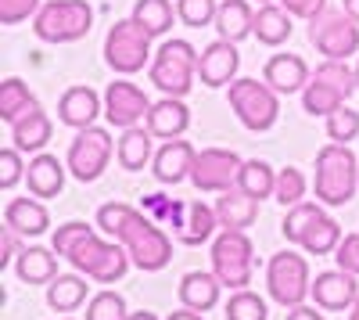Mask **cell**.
Returning a JSON list of instances; mask_svg holds the SVG:
<instances>
[{
	"instance_id": "cell-10",
	"label": "cell",
	"mask_w": 359,
	"mask_h": 320,
	"mask_svg": "<svg viewBox=\"0 0 359 320\" xmlns=\"http://www.w3.org/2000/svg\"><path fill=\"white\" fill-rule=\"evenodd\" d=\"M266 288H269V299L280 302L284 309L302 306L313 295L309 263L298 252H277L266 267Z\"/></svg>"
},
{
	"instance_id": "cell-2",
	"label": "cell",
	"mask_w": 359,
	"mask_h": 320,
	"mask_svg": "<svg viewBox=\"0 0 359 320\" xmlns=\"http://www.w3.org/2000/svg\"><path fill=\"white\" fill-rule=\"evenodd\" d=\"M115 241L126 245V252H130V259H133V267L144 270V274L165 270L169 259H172V241H169V234L162 230V223H155L144 209H137V213L130 216V223L118 230Z\"/></svg>"
},
{
	"instance_id": "cell-6",
	"label": "cell",
	"mask_w": 359,
	"mask_h": 320,
	"mask_svg": "<svg viewBox=\"0 0 359 320\" xmlns=\"http://www.w3.org/2000/svg\"><path fill=\"white\" fill-rule=\"evenodd\" d=\"M230 108H233L237 119H241V126L252 130V133L273 130L277 119H280L277 91L266 79L262 83L259 79H233L230 83Z\"/></svg>"
},
{
	"instance_id": "cell-33",
	"label": "cell",
	"mask_w": 359,
	"mask_h": 320,
	"mask_svg": "<svg viewBox=\"0 0 359 320\" xmlns=\"http://www.w3.org/2000/svg\"><path fill=\"white\" fill-rule=\"evenodd\" d=\"M341 227H338V220H331V216H320L309 230H306V238L302 241H298V245H302L309 255H334L338 252V245H341Z\"/></svg>"
},
{
	"instance_id": "cell-18",
	"label": "cell",
	"mask_w": 359,
	"mask_h": 320,
	"mask_svg": "<svg viewBox=\"0 0 359 320\" xmlns=\"http://www.w3.org/2000/svg\"><path fill=\"white\" fill-rule=\"evenodd\" d=\"M65 173H69V162H62L57 155L40 152L36 159H29V166H25L29 194H36V198H57V194H62V187H65Z\"/></svg>"
},
{
	"instance_id": "cell-58",
	"label": "cell",
	"mask_w": 359,
	"mask_h": 320,
	"mask_svg": "<svg viewBox=\"0 0 359 320\" xmlns=\"http://www.w3.org/2000/svg\"><path fill=\"white\" fill-rule=\"evenodd\" d=\"M62 320H72V316H62Z\"/></svg>"
},
{
	"instance_id": "cell-49",
	"label": "cell",
	"mask_w": 359,
	"mask_h": 320,
	"mask_svg": "<svg viewBox=\"0 0 359 320\" xmlns=\"http://www.w3.org/2000/svg\"><path fill=\"white\" fill-rule=\"evenodd\" d=\"M277 4L291 15V18H316L323 8H327V0H277Z\"/></svg>"
},
{
	"instance_id": "cell-57",
	"label": "cell",
	"mask_w": 359,
	"mask_h": 320,
	"mask_svg": "<svg viewBox=\"0 0 359 320\" xmlns=\"http://www.w3.org/2000/svg\"><path fill=\"white\" fill-rule=\"evenodd\" d=\"M355 86H359V65H355Z\"/></svg>"
},
{
	"instance_id": "cell-19",
	"label": "cell",
	"mask_w": 359,
	"mask_h": 320,
	"mask_svg": "<svg viewBox=\"0 0 359 320\" xmlns=\"http://www.w3.org/2000/svg\"><path fill=\"white\" fill-rule=\"evenodd\" d=\"M144 123L158 140H176V137H184L187 126H191V108L184 105V98H162V101L151 105V112H147Z\"/></svg>"
},
{
	"instance_id": "cell-9",
	"label": "cell",
	"mask_w": 359,
	"mask_h": 320,
	"mask_svg": "<svg viewBox=\"0 0 359 320\" xmlns=\"http://www.w3.org/2000/svg\"><path fill=\"white\" fill-rule=\"evenodd\" d=\"M309 44L334 62H348L359 51V22L341 8H323L316 18H309Z\"/></svg>"
},
{
	"instance_id": "cell-50",
	"label": "cell",
	"mask_w": 359,
	"mask_h": 320,
	"mask_svg": "<svg viewBox=\"0 0 359 320\" xmlns=\"http://www.w3.org/2000/svg\"><path fill=\"white\" fill-rule=\"evenodd\" d=\"M0 238H4V255H0V267H11L15 259H18V252H22V248H18V238H22V234H18L15 227H8V223H4Z\"/></svg>"
},
{
	"instance_id": "cell-55",
	"label": "cell",
	"mask_w": 359,
	"mask_h": 320,
	"mask_svg": "<svg viewBox=\"0 0 359 320\" xmlns=\"http://www.w3.org/2000/svg\"><path fill=\"white\" fill-rule=\"evenodd\" d=\"M348 320H359V299L352 302V309H348Z\"/></svg>"
},
{
	"instance_id": "cell-25",
	"label": "cell",
	"mask_w": 359,
	"mask_h": 320,
	"mask_svg": "<svg viewBox=\"0 0 359 320\" xmlns=\"http://www.w3.org/2000/svg\"><path fill=\"white\" fill-rule=\"evenodd\" d=\"M57 259L62 255H57L54 248H40V245L22 248L18 259H15V274L25 284H50L57 277Z\"/></svg>"
},
{
	"instance_id": "cell-29",
	"label": "cell",
	"mask_w": 359,
	"mask_h": 320,
	"mask_svg": "<svg viewBox=\"0 0 359 320\" xmlns=\"http://www.w3.org/2000/svg\"><path fill=\"white\" fill-rule=\"evenodd\" d=\"M216 227H219L216 206L191 201V206H187V223H184V230L176 234V241H180V245H205V241L216 238Z\"/></svg>"
},
{
	"instance_id": "cell-30",
	"label": "cell",
	"mask_w": 359,
	"mask_h": 320,
	"mask_svg": "<svg viewBox=\"0 0 359 320\" xmlns=\"http://www.w3.org/2000/svg\"><path fill=\"white\" fill-rule=\"evenodd\" d=\"M86 292H90V284L79 274H57L47 284V306L54 313H72L86 302Z\"/></svg>"
},
{
	"instance_id": "cell-1",
	"label": "cell",
	"mask_w": 359,
	"mask_h": 320,
	"mask_svg": "<svg viewBox=\"0 0 359 320\" xmlns=\"http://www.w3.org/2000/svg\"><path fill=\"white\" fill-rule=\"evenodd\" d=\"M359 187V162L352 155L348 144H327L316 155V177H313V191L316 201L323 206H348Z\"/></svg>"
},
{
	"instance_id": "cell-39",
	"label": "cell",
	"mask_w": 359,
	"mask_h": 320,
	"mask_svg": "<svg viewBox=\"0 0 359 320\" xmlns=\"http://www.w3.org/2000/svg\"><path fill=\"white\" fill-rule=\"evenodd\" d=\"M306 177H302V169H294V166H287V169H280L277 173V191H273V198L280 201L284 209H291V206H298V201H306Z\"/></svg>"
},
{
	"instance_id": "cell-44",
	"label": "cell",
	"mask_w": 359,
	"mask_h": 320,
	"mask_svg": "<svg viewBox=\"0 0 359 320\" xmlns=\"http://www.w3.org/2000/svg\"><path fill=\"white\" fill-rule=\"evenodd\" d=\"M86 234H94V227H86L83 220H72V223H62L54 230V238H50V248L62 255V259H69V252L86 238Z\"/></svg>"
},
{
	"instance_id": "cell-42",
	"label": "cell",
	"mask_w": 359,
	"mask_h": 320,
	"mask_svg": "<svg viewBox=\"0 0 359 320\" xmlns=\"http://www.w3.org/2000/svg\"><path fill=\"white\" fill-rule=\"evenodd\" d=\"M216 11H219L216 0H176V15H180V22L191 25V29L212 25V22H216Z\"/></svg>"
},
{
	"instance_id": "cell-53",
	"label": "cell",
	"mask_w": 359,
	"mask_h": 320,
	"mask_svg": "<svg viewBox=\"0 0 359 320\" xmlns=\"http://www.w3.org/2000/svg\"><path fill=\"white\" fill-rule=\"evenodd\" d=\"M341 8H345V11H348V15L359 22V0H341Z\"/></svg>"
},
{
	"instance_id": "cell-51",
	"label": "cell",
	"mask_w": 359,
	"mask_h": 320,
	"mask_svg": "<svg viewBox=\"0 0 359 320\" xmlns=\"http://www.w3.org/2000/svg\"><path fill=\"white\" fill-rule=\"evenodd\" d=\"M316 309L320 306H306V302L302 306H291L284 320H323V313H316Z\"/></svg>"
},
{
	"instance_id": "cell-23",
	"label": "cell",
	"mask_w": 359,
	"mask_h": 320,
	"mask_svg": "<svg viewBox=\"0 0 359 320\" xmlns=\"http://www.w3.org/2000/svg\"><path fill=\"white\" fill-rule=\"evenodd\" d=\"M219 292H223V281L216 274H205V270H191V274H184V281H180V302H184L187 309H198V313L216 309Z\"/></svg>"
},
{
	"instance_id": "cell-11",
	"label": "cell",
	"mask_w": 359,
	"mask_h": 320,
	"mask_svg": "<svg viewBox=\"0 0 359 320\" xmlns=\"http://www.w3.org/2000/svg\"><path fill=\"white\" fill-rule=\"evenodd\" d=\"M111 152H115L111 133H108L104 126H86V130H79L76 140L69 144V155H65L69 173H72L76 180H83V184H94L101 173L108 169Z\"/></svg>"
},
{
	"instance_id": "cell-24",
	"label": "cell",
	"mask_w": 359,
	"mask_h": 320,
	"mask_svg": "<svg viewBox=\"0 0 359 320\" xmlns=\"http://www.w3.org/2000/svg\"><path fill=\"white\" fill-rule=\"evenodd\" d=\"M151 148H155V133L147 126H130V130H123V137H118V144H115V159H118L123 169L137 173L155 159Z\"/></svg>"
},
{
	"instance_id": "cell-21",
	"label": "cell",
	"mask_w": 359,
	"mask_h": 320,
	"mask_svg": "<svg viewBox=\"0 0 359 320\" xmlns=\"http://www.w3.org/2000/svg\"><path fill=\"white\" fill-rule=\"evenodd\" d=\"M216 216H219L223 230H248L259 220V198H252L241 187H230L216 201Z\"/></svg>"
},
{
	"instance_id": "cell-35",
	"label": "cell",
	"mask_w": 359,
	"mask_h": 320,
	"mask_svg": "<svg viewBox=\"0 0 359 320\" xmlns=\"http://www.w3.org/2000/svg\"><path fill=\"white\" fill-rule=\"evenodd\" d=\"M348 98L338 91V86H331V83H320V79H309V86L302 91V108L309 112V115H331L334 108H341Z\"/></svg>"
},
{
	"instance_id": "cell-15",
	"label": "cell",
	"mask_w": 359,
	"mask_h": 320,
	"mask_svg": "<svg viewBox=\"0 0 359 320\" xmlns=\"http://www.w3.org/2000/svg\"><path fill=\"white\" fill-rule=\"evenodd\" d=\"M313 299L320 309L327 313H341V309H352V302L359 299V284H355V274L348 270H323L316 274L313 281Z\"/></svg>"
},
{
	"instance_id": "cell-40",
	"label": "cell",
	"mask_w": 359,
	"mask_h": 320,
	"mask_svg": "<svg viewBox=\"0 0 359 320\" xmlns=\"http://www.w3.org/2000/svg\"><path fill=\"white\" fill-rule=\"evenodd\" d=\"M126 316H130V309L118 292H97L86 302V320H126Z\"/></svg>"
},
{
	"instance_id": "cell-26",
	"label": "cell",
	"mask_w": 359,
	"mask_h": 320,
	"mask_svg": "<svg viewBox=\"0 0 359 320\" xmlns=\"http://www.w3.org/2000/svg\"><path fill=\"white\" fill-rule=\"evenodd\" d=\"M50 119H47V112L36 105V108H29L22 119L11 123V140H15V148L25 155V152H43V144L50 140Z\"/></svg>"
},
{
	"instance_id": "cell-52",
	"label": "cell",
	"mask_w": 359,
	"mask_h": 320,
	"mask_svg": "<svg viewBox=\"0 0 359 320\" xmlns=\"http://www.w3.org/2000/svg\"><path fill=\"white\" fill-rule=\"evenodd\" d=\"M165 320H205V316H201L198 309H187V306H184V309H176V313H169Z\"/></svg>"
},
{
	"instance_id": "cell-36",
	"label": "cell",
	"mask_w": 359,
	"mask_h": 320,
	"mask_svg": "<svg viewBox=\"0 0 359 320\" xmlns=\"http://www.w3.org/2000/svg\"><path fill=\"white\" fill-rule=\"evenodd\" d=\"M144 213L151 216L155 223L172 227V234H180L184 223H187V206H184V201H176V198H165V194H147L144 198Z\"/></svg>"
},
{
	"instance_id": "cell-12",
	"label": "cell",
	"mask_w": 359,
	"mask_h": 320,
	"mask_svg": "<svg viewBox=\"0 0 359 320\" xmlns=\"http://www.w3.org/2000/svg\"><path fill=\"white\" fill-rule=\"evenodd\" d=\"M241 159L237 152H226V148H201L194 155V166H191V184L205 194H223L230 187H237V177H241Z\"/></svg>"
},
{
	"instance_id": "cell-34",
	"label": "cell",
	"mask_w": 359,
	"mask_h": 320,
	"mask_svg": "<svg viewBox=\"0 0 359 320\" xmlns=\"http://www.w3.org/2000/svg\"><path fill=\"white\" fill-rule=\"evenodd\" d=\"M40 101L33 98V91L22 83V79H4L0 83V119L4 123H15V119H22V115L29 112V108H36Z\"/></svg>"
},
{
	"instance_id": "cell-38",
	"label": "cell",
	"mask_w": 359,
	"mask_h": 320,
	"mask_svg": "<svg viewBox=\"0 0 359 320\" xmlns=\"http://www.w3.org/2000/svg\"><path fill=\"white\" fill-rule=\"evenodd\" d=\"M226 320H269V309H266V299L241 288V292H233L226 299Z\"/></svg>"
},
{
	"instance_id": "cell-5",
	"label": "cell",
	"mask_w": 359,
	"mask_h": 320,
	"mask_svg": "<svg viewBox=\"0 0 359 320\" xmlns=\"http://www.w3.org/2000/svg\"><path fill=\"white\" fill-rule=\"evenodd\" d=\"M198 51L187 40H165L151 58V83L165 98H187L198 76Z\"/></svg>"
},
{
	"instance_id": "cell-45",
	"label": "cell",
	"mask_w": 359,
	"mask_h": 320,
	"mask_svg": "<svg viewBox=\"0 0 359 320\" xmlns=\"http://www.w3.org/2000/svg\"><path fill=\"white\" fill-rule=\"evenodd\" d=\"M137 209L133 206H126V201H108V206H101L97 209V227L104 230L108 238H118V230H123L126 223H130V216H133Z\"/></svg>"
},
{
	"instance_id": "cell-28",
	"label": "cell",
	"mask_w": 359,
	"mask_h": 320,
	"mask_svg": "<svg viewBox=\"0 0 359 320\" xmlns=\"http://www.w3.org/2000/svg\"><path fill=\"white\" fill-rule=\"evenodd\" d=\"M291 15L280 8V4H259V11H255V40L262 44V47H280V44H287L291 40Z\"/></svg>"
},
{
	"instance_id": "cell-32",
	"label": "cell",
	"mask_w": 359,
	"mask_h": 320,
	"mask_svg": "<svg viewBox=\"0 0 359 320\" xmlns=\"http://www.w3.org/2000/svg\"><path fill=\"white\" fill-rule=\"evenodd\" d=\"M130 18H133L137 25H144L151 36H165L169 29H172V18H180V15L172 11L169 0H137Z\"/></svg>"
},
{
	"instance_id": "cell-56",
	"label": "cell",
	"mask_w": 359,
	"mask_h": 320,
	"mask_svg": "<svg viewBox=\"0 0 359 320\" xmlns=\"http://www.w3.org/2000/svg\"><path fill=\"white\" fill-rule=\"evenodd\" d=\"M255 4H273V0H255Z\"/></svg>"
},
{
	"instance_id": "cell-27",
	"label": "cell",
	"mask_w": 359,
	"mask_h": 320,
	"mask_svg": "<svg viewBox=\"0 0 359 320\" xmlns=\"http://www.w3.org/2000/svg\"><path fill=\"white\" fill-rule=\"evenodd\" d=\"M212 25H216V33L223 40H233L237 44V40H245V36L255 33V11H252L248 0H223Z\"/></svg>"
},
{
	"instance_id": "cell-4",
	"label": "cell",
	"mask_w": 359,
	"mask_h": 320,
	"mask_svg": "<svg viewBox=\"0 0 359 320\" xmlns=\"http://www.w3.org/2000/svg\"><path fill=\"white\" fill-rule=\"evenodd\" d=\"M69 263L90 277V281H97V284H115V281H123L126 270H130V252L123 241H104L97 234H86L72 252H69Z\"/></svg>"
},
{
	"instance_id": "cell-54",
	"label": "cell",
	"mask_w": 359,
	"mask_h": 320,
	"mask_svg": "<svg viewBox=\"0 0 359 320\" xmlns=\"http://www.w3.org/2000/svg\"><path fill=\"white\" fill-rule=\"evenodd\" d=\"M126 320H158V316H155V313H147V309H140V313H130Z\"/></svg>"
},
{
	"instance_id": "cell-43",
	"label": "cell",
	"mask_w": 359,
	"mask_h": 320,
	"mask_svg": "<svg viewBox=\"0 0 359 320\" xmlns=\"http://www.w3.org/2000/svg\"><path fill=\"white\" fill-rule=\"evenodd\" d=\"M313 79L338 86V91H341L345 98H352V91H359V86H355V69H348L345 62H334V58H327V62L313 72Z\"/></svg>"
},
{
	"instance_id": "cell-37",
	"label": "cell",
	"mask_w": 359,
	"mask_h": 320,
	"mask_svg": "<svg viewBox=\"0 0 359 320\" xmlns=\"http://www.w3.org/2000/svg\"><path fill=\"white\" fill-rule=\"evenodd\" d=\"M320 206H323V201H298V206H291V209H287V216H284V223H280V234H284L287 241H294V245H298V241L306 238V230L323 216V209H320Z\"/></svg>"
},
{
	"instance_id": "cell-17",
	"label": "cell",
	"mask_w": 359,
	"mask_h": 320,
	"mask_svg": "<svg viewBox=\"0 0 359 320\" xmlns=\"http://www.w3.org/2000/svg\"><path fill=\"white\" fill-rule=\"evenodd\" d=\"M262 79L273 86L277 94H302L309 86V65L298 54H273L262 69Z\"/></svg>"
},
{
	"instance_id": "cell-46",
	"label": "cell",
	"mask_w": 359,
	"mask_h": 320,
	"mask_svg": "<svg viewBox=\"0 0 359 320\" xmlns=\"http://www.w3.org/2000/svg\"><path fill=\"white\" fill-rule=\"evenodd\" d=\"M22 177H25L22 152H18L15 144H11V148H4V152H0V187H4V191H11V187H15Z\"/></svg>"
},
{
	"instance_id": "cell-3",
	"label": "cell",
	"mask_w": 359,
	"mask_h": 320,
	"mask_svg": "<svg viewBox=\"0 0 359 320\" xmlns=\"http://www.w3.org/2000/svg\"><path fill=\"white\" fill-rule=\"evenodd\" d=\"M94 25V8L86 0H47L33 15V33L43 44H76Z\"/></svg>"
},
{
	"instance_id": "cell-16",
	"label": "cell",
	"mask_w": 359,
	"mask_h": 320,
	"mask_svg": "<svg viewBox=\"0 0 359 320\" xmlns=\"http://www.w3.org/2000/svg\"><path fill=\"white\" fill-rule=\"evenodd\" d=\"M104 112V101L97 98V91H90V86H69L57 101V119L72 130H86L94 126V119Z\"/></svg>"
},
{
	"instance_id": "cell-20",
	"label": "cell",
	"mask_w": 359,
	"mask_h": 320,
	"mask_svg": "<svg viewBox=\"0 0 359 320\" xmlns=\"http://www.w3.org/2000/svg\"><path fill=\"white\" fill-rule=\"evenodd\" d=\"M194 148L191 140H165L162 148L155 152L151 166H155V180L158 184H180L184 177H191V166H194Z\"/></svg>"
},
{
	"instance_id": "cell-22",
	"label": "cell",
	"mask_w": 359,
	"mask_h": 320,
	"mask_svg": "<svg viewBox=\"0 0 359 320\" xmlns=\"http://www.w3.org/2000/svg\"><path fill=\"white\" fill-rule=\"evenodd\" d=\"M4 223L15 227L22 238H40L50 227V213L43 209V201L36 194L33 198H11L8 209H4Z\"/></svg>"
},
{
	"instance_id": "cell-47",
	"label": "cell",
	"mask_w": 359,
	"mask_h": 320,
	"mask_svg": "<svg viewBox=\"0 0 359 320\" xmlns=\"http://www.w3.org/2000/svg\"><path fill=\"white\" fill-rule=\"evenodd\" d=\"M40 8H43L40 0H0V22H4V25H18L29 15H36Z\"/></svg>"
},
{
	"instance_id": "cell-14",
	"label": "cell",
	"mask_w": 359,
	"mask_h": 320,
	"mask_svg": "<svg viewBox=\"0 0 359 320\" xmlns=\"http://www.w3.org/2000/svg\"><path fill=\"white\" fill-rule=\"evenodd\" d=\"M237 65H241V54H237V44L233 40H212L205 51H201V58H198V79L205 83V86H230L233 83V76H237Z\"/></svg>"
},
{
	"instance_id": "cell-8",
	"label": "cell",
	"mask_w": 359,
	"mask_h": 320,
	"mask_svg": "<svg viewBox=\"0 0 359 320\" xmlns=\"http://www.w3.org/2000/svg\"><path fill=\"white\" fill-rule=\"evenodd\" d=\"M104 62L118 76H133L144 65H151V33L133 18H123L104 36Z\"/></svg>"
},
{
	"instance_id": "cell-31",
	"label": "cell",
	"mask_w": 359,
	"mask_h": 320,
	"mask_svg": "<svg viewBox=\"0 0 359 320\" xmlns=\"http://www.w3.org/2000/svg\"><path fill=\"white\" fill-rule=\"evenodd\" d=\"M237 187L241 191H248L252 198H273V191H277V169L269 166V162H262V159H248L245 166H241V177H237Z\"/></svg>"
},
{
	"instance_id": "cell-7",
	"label": "cell",
	"mask_w": 359,
	"mask_h": 320,
	"mask_svg": "<svg viewBox=\"0 0 359 320\" xmlns=\"http://www.w3.org/2000/svg\"><path fill=\"white\" fill-rule=\"evenodd\" d=\"M255 270V245L245 230H223L212 238V274L223 281V288L241 292L252 284Z\"/></svg>"
},
{
	"instance_id": "cell-13",
	"label": "cell",
	"mask_w": 359,
	"mask_h": 320,
	"mask_svg": "<svg viewBox=\"0 0 359 320\" xmlns=\"http://www.w3.org/2000/svg\"><path fill=\"white\" fill-rule=\"evenodd\" d=\"M147 112H151V101H147V94L140 91L137 83H130V79L108 83V91H104V119L111 126L130 130L140 119H147Z\"/></svg>"
},
{
	"instance_id": "cell-48",
	"label": "cell",
	"mask_w": 359,
	"mask_h": 320,
	"mask_svg": "<svg viewBox=\"0 0 359 320\" xmlns=\"http://www.w3.org/2000/svg\"><path fill=\"white\" fill-rule=\"evenodd\" d=\"M334 263H338L341 270H348V274L359 277V230L341 238V245H338V252H334Z\"/></svg>"
},
{
	"instance_id": "cell-41",
	"label": "cell",
	"mask_w": 359,
	"mask_h": 320,
	"mask_svg": "<svg viewBox=\"0 0 359 320\" xmlns=\"http://www.w3.org/2000/svg\"><path fill=\"white\" fill-rule=\"evenodd\" d=\"M355 133H359V112L355 108L341 105L327 115V137L334 144H348V140H355Z\"/></svg>"
}]
</instances>
